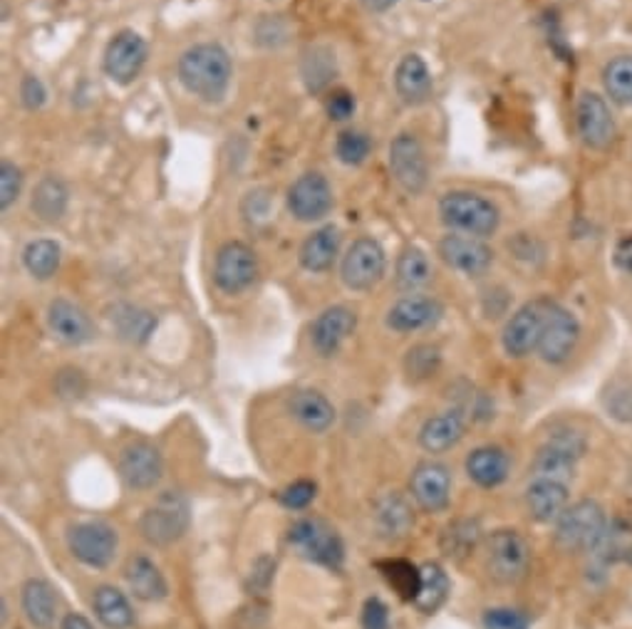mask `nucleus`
<instances>
[{"label": "nucleus", "mask_w": 632, "mask_h": 629, "mask_svg": "<svg viewBox=\"0 0 632 629\" xmlns=\"http://www.w3.org/2000/svg\"><path fill=\"white\" fill-rule=\"evenodd\" d=\"M231 57L217 43L189 48L179 60V82L183 90L203 102H219L231 85Z\"/></svg>", "instance_id": "1"}, {"label": "nucleus", "mask_w": 632, "mask_h": 629, "mask_svg": "<svg viewBox=\"0 0 632 629\" xmlns=\"http://www.w3.org/2000/svg\"><path fill=\"white\" fill-rule=\"evenodd\" d=\"M440 216L446 229L454 233L488 239L502 226V211L494 201L474 191H450L440 199Z\"/></svg>", "instance_id": "2"}, {"label": "nucleus", "mask_w": 632, "mask_h": 629, "mask_svg": "<svg viewBox=\"0 0 632 629\" xmlns=\"http://www.w3.org/2000/svg\"><path fill=\"white\" fill-rule=\"evenodd\" d=\"M531 563V548L518 531H494L486 541V573L498 585H514L524 580Z\"/></svg>", "instance_id": "3"}, {"label": "nucleus", "mask_w": 632, "mask_h": 629, "mask_svg": "<svg viewBox=\"0 0 632 629\" xmlns=\"http://www.w3.org/2000/svg\"><path fill=\"white\" fill-rule=\"evenodd\" d=\"M608 525L605 511L596 501H578L568 505L566 513L556 521V543L568 553L590 551L603 535Z\"/></svg>", "instance_id": "4"}, {"label": "nucleus", "mask_w": 632, "mask_h": 629, "mask_svg": "<svg viewBox=\"0 0 632 629\" xmlns=\"http://www.w3.org/2000/svg\"><path fill=\"white\" fill-rule=\"evenodd\" d=\"M288 543L303 558L338 570L345 558V548L338 531L323 518H301L291 525Z\"/></svg>", "instance_id": "5"}, {"label": "nucleus", "mask_w": 632, "mask_h": 629, "mask_svg": "<svg viewBox=\"0 0 632 629\" xmlns=\"http://www.w3.org/2000/svg\"><path fill=\"white\" fill-rule=\"evenodd\" d=\"M189 528V503L181 493L167 491L149 505L139 521V531L151 545H171Z\"/></svg>", "instance_id": "6"}, {"label": "nucleus", "mask_w": 632, "mask_h": 629, "mask_svg": "<svg viewBox=\"0 0 632 629\" xmlns=\"http://www.w3.org/2000/svg\"><path fill=\"white\" fill-rule=\"evenodd\" d=\"M586 439L578 431H558L538 449L531 473L538 479H554L570 483L576 476V463L586 453Z\"/></svg>", "instance_id": "7"}, {"label": "nucleus", "mask_w": 632, "mask_h": 629, "mask_svg": "<svg viewBox=\"0 0 632 629\" xmlns=\"http://www.w3.org/2000/svg\"><path fill=\"white\" fill-rule=\"evenodd\" d=\"M550 305H554V301H548V297H536V301L518 307L512 315L502 335V345L508 357L522 359L538 349Z\"/></svg>", "instance_id": "8"}, {"label": "nucleus", "mask_w": 632, "mask_h": 629, "mask_svg": "<svg viewBox=\"0 0 632 629\" xmlns=\"http://www.w3.org/2000/svg\"><path fill=\"white\" fill-rule=\"evenodd\" d=\"M576 122H578V134L588 149L603 151L610 144L615 141L618 125L613 117V109L605 102L603 95L598 92H580L578 105H576Z\"/></svg>", "instance_id": "9"}, {"label": "nucleus", "mask_w": 632, "mask_h": 629, "mask_svg": "<svg viewBox=\"0 0 632 629\" xmlns=\"http://www.w3.org/2000/svg\"><path fill=\"white\" fill-rule=\"evenodd\" d=\"M259 275V258L243 241L223 243L213 263V281L223 293L236 295L253 285Z\"/></svg>", "instance_id": "10"}, {"label": "nucleus", "mask_w": 632, "mask_h": 629, "mask_svg": "<svg viewBox=\"0 0 632 629\" xmlns=\"http://www.w3.org/2000/svg\"><path fill=\"white\" fill-rule=\"evenodd\" d=\"M385 268H387V258H385L382 245L375 239H358L343 258L340 275H343V283L348 285L350 291L365 293V291H372V287L382 281Z\"/></svg>", "instance_id": "11"}, {"label": "nucleus", "mask_w": 632, "mask_h": 629, "mask_svg": "<svg viewBox=\"0 0 632 629\" xmlns=\"http://www.w3.org/2000/svg\"><path fill=\"white\" fill-rule=\"evenodd\" d=\"M70 553L87 567H107L117 553V531L102 521L77 523L67 533Z\"/></svg>", "instance_id": "12"}, {"label": "nucleus", "mask_w": 632, "mask_h": 629, "mask_svg": "<svg viewBox=\"0 0 632 629\" xmlns=\"http://www.w3.org/2000/svg\"><path fill=\"white\" fill-rule=\"evenodd\" d=\"M580 343V323L568 307L554 303L548 311L541 343H538V355L548 365H563L566 359L576 353Z\"/></svg>", "instance_id": "13"}, {"label": "nucleus", "mask_w": 632, "mask_h": 629, "mask_svg": "<svg viewBox=\"0 0 632 629\" xmlns=\"http://www.w3.org/2000/svg\"><path fill=\"white\" fill-rule=\"evenodd\" d=\"M335 199L328 179L318 171H308L293 181L288 189V211L303 223L323 221L333 211Z\"/></svg>", "instance_id": "14"}, {"label": "nucleus", "mask_w": 632, "mask_h": 629, "mask_svg": "<svg viewBox=\"0 0 632 629\" xmlns=\"http://www.w3.org/2000/svg\"><path fill=\"white\" fill-rule=\"evenodd\" d=\"M390 171L394 181L407 193H422L430 179V167H426V157L420 139L414 134H400L390 144Z\"/></svg>", "instance_id": "15"}, {"label": "nucleus", "mask_w": 632, "mask_h": 629, "mask_svg": "<svg viewBox=\"0 0 632 629\" xmlns=\"http://www.w3.org/2000/svg\"><path fill=\"white\" fill-rule=\"evenodd\" d=\"M165 473V461L157 447L147 441H131L119 453V476L131 491L155 489Z\"/></svg>", "instance_id": "16"}, {"label": "nucleus", "mask_w": 632, "mask_h": 629, "mask_svg": "<svg viewBox=\"0 0 632 629\" xmlns=\"http://www.w3.org/2000/svg\"><path fill=\"white\" fill-rule=\"evenodd\" d=\"M147 63V43L135 30H119L105 50V72L119 85H129Z\"/></svg>", "instance_id": "17"}, {"label": "nucleus", "mask_w": 632, "mask_h": 629, "mask_svg": "<svg viewBox=\"0 0 632 629\" xmlns=\"http://www.w3.org/2000/svg\"><path fill=\"white\" fill-rule=\"evenodd\" d=\"M442 261L464 275H484L494 263V251L484 239L466 233H446L440 241Z\"/></svg>", "instance_id": "18"}, {"label": "nucleus", "mask_w": 632, "mask_h": 629, "mask_svg": "<svg viewBox=\"0 0 632 629\" xmlns=\"http://www.w3.org/2000/svg\"><path fill=\"white\" fill-rule=\"evenodd\" d=\"M410 491L422 511L440 513L450 505L452 499V473L444 463L424 461L412 471Z\"/></svg>", "instance_id": "19"}, {"label": "nucleus", "mask_w": 632, "mask_h": 629, "mask_svg": "<svg viewBox=\"0 0 632 629\" xmlns=\"http://www.w3.org/2000/svg\"><path fill=\"white\" fill-rule=\"evenodd\" d=\"M444 315V305L432 295H404L397 301L390 313H387V327H392L394 333L410 335L422 333L440 323Z\"/></svg>", "instance_id": "20"}, {"label": "nucleus", "mask_w": 632, "mask_h": 629, "mask_svg": "<svg viewBox=\"0 0 632 629\" xmlns=\"http://www.w3.org/2000/svg\"><path fill=\"white\" fill-rule=\"evenodd\" d=\"M355 327H358V313L350 311L348 305H333L328 311H323L315 317L313 329H310V343L313 349L320 357H333L340 353V347L345 345Z\"/></svg>", "instance_id": "21"}, {"label": "nucleus", "mask_w": 632, "mask_h": 629, "mask_svg": "<svg viewBox=\"0 0 632 629\" xmlns=\"http://www.w3.org/2000/svg\"><path fill=\"white\" fill-rule=\"evenodd\" d=\"M570 483L534 476L526 489L528 515L538 523H556L568 509Z\"/></svg>", "instance_id": "22"}, {"label": "nucleus", "mask_w": 632, "mask_h": 629, "mask_svg": "<svg viewBox=\"0 0 632 629\" xmlns=\"http://www.w3.org/2000/svg\"><path fill=\"white\" fill-rule=\"evenodd\" d=\"M48 325L50 329H53V335L57 339H63L65 345H85L92 337H95V327H92L89 315L83 311V307H77L70 301H63V297H57V301L50 303Z\"/></svg>", "instance_id": "23"}, {"label": "nucleus", "mask_w": 632, "mask_h": 629, "mask_svg": "<svg viewBox=\"0 0 632 629\" xmlns=\"http://www.w3.org/2000/svg\"><path fill=\"white\" fill-rule=\"evenodd\" d=\"M394 90L407 105H424L434 92L432 72L420 55H404L394 70Z\"/></svg>", "instance_id": "24"}, {"label": "nucleus", "mask_w": 632, "mask_h": 629, "mask_svg": "<svg viewBox=\"0 0 632 629\" xmlns=\"http://www.w3.org/2000/svg\"><path fill=\"white\" fill-rule=\"evenodd\" d=\"M288 409L295 421L313 431V434H323V431H328L335 424V407L318 389L295 391L288 401Z\"/></svg>", "instance_id": "25"}, {"label": "nucleus", "mask_w": 632, "mask_h": 629, "mask_svg": "<svg viewBox=\"0 0 632 629\" xmlns=\"http://www.w3.org/2000/svg\"><path fill=\"white\" fill-rule=\"evenodd\" d=\"M512 459L502 447H478L466 459V473L476 486L496 489L508 479Z\"/></svg>", "instance_id": "26"}, {"label": "nucleus", "mask_w": 632, "mask_h": 629, "mask_svg": "<svg viewBox=\"0 0 632 629\" xmlns=\"http://www.w3.org/2000/svg\"><path fill=\"white\" fill-rule=\"evenodd\" d=\"M588 553L600 570L613 563H632V525L625 521H608L603 535Z\"/></svg>", "instance_id": "27"}, {"label": "nucleus", "mask_w": 632, "mask_h": 629, "mask_svg": "<svg viewBox=\"0 0 632 629\" xmlns=\"http://www.w3.org/2000/svg\"><path fill=\"white\" fill-rule=\"evenodd\" d=\"M340 253V231L335 226H323L313 231L301 245V265L310 273L330 271L333 263L338 261Z\"/></svg>", "instance_id": "28"}, {"label": "nucleus", "mask_w": 632, "mask_h": 629, "mask_svg": "<svg viewBox=\"0 0 632 629\" xmlns=\"http://www.w3.org/2000/svg\"><path fill=\"white\" fill-rule=\"evenodd\" d=\"M464 437V419L462 411L450 409L442 415L430 417L420 429V443L424 451L430 453H444L454 449Z\"/></svg>", "instance_id": "29"}, {"label": "nucleus", "mask_w": 632, "mask_h": 629, "mask_svg": "<svg viewBox=\"0 0 632 629\" xmlns=\"http://www.w3.org/2000/svg\"><path fill=\"white\" fill-rule=\"evenodd\" d=\"M125 577L129 590L135 593V597L141 602H159L167 597L165 575H161L159 567L149 558H145V555H137V558H131L127 563Z\"/></svg>", "instance_id": "30"}, {"label": "nucleus", "mask_w": 632, "mask_h": 629, "mask_svg": "<svg viewBox=\"0 0 632 629\" xmlns=\"http://www.w3.org/2000/svg\"><path fill=\"white\" fill-rule=\"evenodd\" d=\"M23 612L33 627L53 629L57 617V597L50 583L33 577L23 585Z\"/></svg>", "instance_id": "31"}, {"label": "nucleus", "mask_w": 632, "mask_h": 629, "mask_svg": "<svg viewBox=\"0 0 632 629\" xmlns=\"http://www.w3.org/2000/svg\"><path fill=\"white\" fill-rule=\"evenodd\" d=\"M92 607H95L97 620L107 629H129L131 625H135L131 605L125 597V593H119L117 587H112V585L97 587L95 597H92Z\"/></svg>", "instance_id": "32"}, {"label": "nucleus", "mask_w": 632, "mask_h": 629, "mask_svg": "<svg viewBox=\"0 0 632 629\" xmlns=\"http://www.w3.org/2000/svg\"><path fill=\"white\" fill-rule=\"evenodd\" d=\"M375 567L380 570L385 583L392 587L400 600L414 605L417 595H420L422 590V567H417L410 560H402V558L377 560Z\"/></svg>", "instance_id": "33"}, {"label": "nucleus", "mask_w": 632, "mask_h": 629, "mask_svg": "<svg viewBox=\"0 0 632 629\" xmlns=\"http://www.w3.org/2000/svg\"><path fill=\"white\" fill-rule=\"evenodd\" d=\"M67 187L63 179L57 177H45L40 179V184L33 191V199H30V209L43 223H57L67 211Z\"/></svg>", "instance_id": "34"}, {"label": "nucleus", "mask_w": 632, "mask_h": 629, "mask_svg": "<svg viewBox=\"0 0 632 629\" xmlns=\"http://www.w3.org/2000/svg\"><path fill=\"white\" fill-rule=\"evenodd\" d=\"M432 281V263L420 245H407L397 258V287L402 293H417Z\"/></svg>", "instance_id": "35"}, {"label": "nucleus", "mask_w": 632, "mask_h": 629, "mask_svg": "<svg viewBox=\"0 0 632 629\" xmlns=\"http://www.w3.org/2000/svg\"><path fill=\"white\" fill-rule=\"evenodd\" d=\"M109 319L119 333V337L127 339V343L131 345L147 343L149 335L155 333V327H157V319L135 305H117L115 313L109 315Z\"/></svg>", "instance_id": "36"}, {"label": "nucleus", "mask_w": 632, "mask_h": 629, "mask_svg": "<svg viewBox=\"0 0 632 629\" xmlns=\"http://www.w3.org/2000/svg\"><path fill=\"white\" fill-rule=\"evenodd\" d=\"M450 597V577H446L444 567L436 563L422 565V590L417 595L414 607L424 615H434Z\"/></svg>", "instance_id": "37"}, {"label": "nucleus", "mask_w": 632, "mask_h": 629, "mask_svg": "<svg viewBox=\"0 0 632 629\" xmlns=\"http://www.w3.org/2000/svg\"><path fill=\"white\" fill-rule=\"evenodd\" d=\"M603 90L620 107L632 105V55H618L603 67Z\"/></svg>", "instance_id": "38"}, {"label": "nucleus", "mask_w": 632, "mask_h": 629, "mask_svg": "<svg viewBox=\"0 0 632 629\" xmlns=\"http://www.w3.org/2000/svg\"><path fill=\"white\" fill-rule=\"evenodd\" d=\"M303 82L310 92H323L330 85V80L335 77V53L330 48H310L308 53L303 55Z\"/></svg>", "instance_id": "39"}, {"label": "nucleus", "mask_w": 632, "mask_h": 629, "mask_svg": "<svg viewBox=\"0 0 632 629\" xmlns=\"http://www.w3.org/2000/svg\"><path fill=\"white\" fill-rule=\"evenodd\" d=\"M60 245L55 241H48V239H40L25 245L23 251V265L25 271L38 277V281H48V277H53L60 268Z\"/></svg>", "instance_id": "40"}, {"label": "nucleus", "mask_w": 632, "mask_h": 629, "mask_svg": "<svg viewBox=\"0 0 632 629\" xmlns=\"http://www.w3.org/2000/svg\"><path fill=\"white\" fill-rule=\"evenodd\" d=\"M377 523H380V531L387 538H400L407 531L412 528V511L400 496H387L380 509H377Z\"/></svg>", "instance_id": "41"}, {"label": "nucleus", "mask_w": 632, "mask_h": 629, "mask_svg": "<svg viewBox=\"0 0 632 629\" xmlns=\"http://www.w3.org/2000/svg\"><path fill=\"white\" fill-rule=\"evenodd\" d=\"M478 541V525L472 521H456L444 533L442 548L452 558H464V555L472 553L476 548Z\"/></svg>", "instance_id": "42"}, {"label": "nucleus", "mask_w": 632, "mask_h": 629, "mask_svg": "<svg viewBox=\"0 0 632 629\" xmlns=\"http://www.w3.org/2000/svg\"><path fill=\"white\" fill-rule=\"evenodd\" d=\"M370 151H372L370 137L358 129H345L338 141H335V154H338V159L343 164H348V167H360V164L370 157Z\"/></svg>", "instance_id": "43"}, {"label": "nucleus", "mask_w": 632, "mask_h": 629, "mask_svg": "<svg viewBox=\"0 0 632 629\" xmlns=\"http://www.w3.org/2000/svg\"><path fill=\"white\" fill-rule=\"evenodd\" d=\"M440 363H442V355L434 345H417L410 349V353H407L404 373L410 375V379L422 381L440 369Z\"/></svg>", "instance_id": "44"}, {"label": "nucleus", "mask_w": 632, "mask_h": 629, "mask_svg": "<svg viewBox=\"0 0 632 629\" xmlns=\"http://www.w3.org/2000/svg\"><path fill=\"white\" fill-rule=\"evenodd\" d=\"M605 411L618 421H632V385L625 379H615L613 385L608 387L603 397Z\"/></svg>", "instance_id": "45"}, {"label": "nucleus", "mask_w": 632, "mask_h": 629, "mask_svg": "<svg viewBox=\"0 0 632 629\" xmlns=\"http://www.w3.org/2000/svg\"><path fill=\"white\" fill-rule=\"evenodd\" d=\"M23 191V171L13 161L0 164V209H10Z\"/></svg>", "instance_id": "46"}, {"label": "nucleus", "mask_w": 632, "mask_h": 629, "mask_svg": "<svg viewBox=\"0 0 632 629\" xmlns=\"http://www.w3.org/2000/svg\"><path fill=\"white\" fill-rule=\"evenodd\" d=\"M315 493H318V486L313 481H295L281 491V503L291 511H303L315 501Z\"/></svg>", "instance_id": "47"}, {"label": "nucleus", "mask_w": 632, "mask_h": 629, "mask_svg": "<svg viewBox=\"0 0 632 629\" xmlns=\"http://www.w3.org/2000/svg\"><path fill=\"white\" fill-rule=\"evenodd\" d=\"M486 629H528V617L512 607H494L484 615Z\"/></svg>", "instance_id": "48"}, {"label": "nucleus", "mask_w": 632, "mask_h": 629, "mask_svg": "<svg viewBox=\"0 0 632 629\" xmlns=\"http://www.w3.org/2000/svg\"><path fill=\"white\" fill-rule=\"evenodd\" d=\"M325 112L333 122H345L355 115V95L348 90H333L325 99Z\"/></svg>", "instance_id": "49"}, {"label": "nucleus", "mask_w": 632, "mask_h": 629, "mask_svg": "<svg viewBox=\"0 0 632 629\" xmlns=\"http://www.w3.org/2000/svg\"><path fill=\"white\" fill-rule=\"evenodd\" d=\"M362 629H390V610L380 597H370L362 607Z\"/></svg>", "instance_id": "50"}, {"label": "nucleus", "mask_w": 632, "mask_h": 629, "mask_svg": "<svg viewBox=\"0 0 632 629\" xmlns=\"http://www.w3.org/2000/svg\"><path fill=\"white\" fill-rule=\"evenodd\" d=\"M45 99H48V92H45V85L40 82L35 75H25L23 82H20V102L28 109H40L45 105Z\"/></svg>", "instance_id": "51"}, {"label": "nucleus", "mask_w": 632, "mask_h": 629, "mask_svg": "<svg viewBox=\"0 0 632 629\" xmlns=\"http://www.w3.org/2000/svg\"><path fill=\"white\" fill-rule=\"evenodd\" d=\"M613 261L625 275H632V233H623L615 241L613 249Z\"/></svg>", "instance_id": "52"}, {"label": "nucleus", "mask_w": 632, "mask_h": 629, "mask_svg": "<svg viewBox=\"0 0 632 629\" xmlns=\"http://www.w3.org/2000/svg\"><path fill=\"white\" fill-rule=\"evenodd\" d=\"M400 0H362V6L370 10V13H387V10L394 8Z\"/></svg>", "instance_id": "53"}, {"label": "nucleus", "mask_w": 632, "mask_h": 629, "mask_svg": "<svg viewBox=\"0 0 632 629\" xmlns=\"http://www.w3.org/2000/svg\"><path fill=\"white\" fill-rule=\"evenodd\" d=\"M63 629H95L92 627V622L87 620V617H83V615H67L65 620H63Z\"/></svg>", "instance_id": "54"}]
</instances>
